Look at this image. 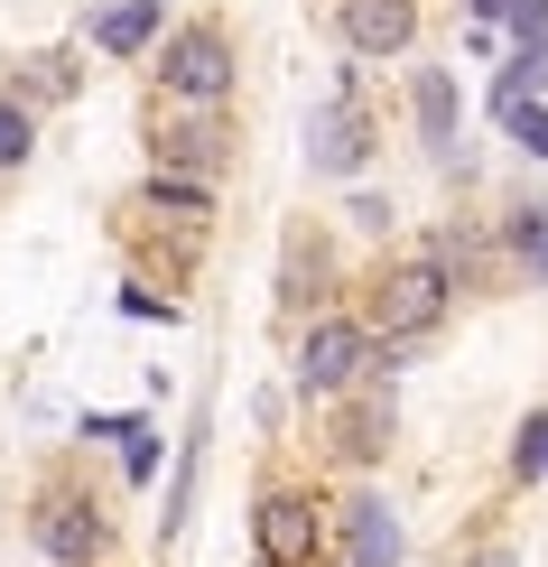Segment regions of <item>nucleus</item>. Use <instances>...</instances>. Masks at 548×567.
Returning a JSON list of instances; mask_svg holds the SVG:
<instances>
[{
  "mask_svg": "<svg viewBox=\"0 0 548 567\" xmlns=\"http://www.w3.org/2000/svg\"><path fill=\"white\" fill-rule=\"evenodd\" d=\"M38 549L56 558V567H93L112 549V522H103V503H93L84 484H56V493H38Z\"/></svg>",
  "mask_w": 548,
  "mask_h": 567,
  "instance_id": "7",
  "label": "nucleus"
},
{
  "mask_svg": "<svg viewBox=\"0 0 548 567\" xmlns=\"http://www.w3.org/2000/svg\"><path fill=\"white\" fill-rule=\"evenodd\" d=\"M335 539H344V567H400V522H391V503H372V493L344 503Z\"/></svg>",
  "mask_w": 548,
  "mask_h": 567,
  "instance_id": "10",
  "label": "nucleus"
},
{
  "mask_svg": "<svg viewBox=\"0 0 548 567\" xmlns=\"http://www.w3.org/2000/svg\"><path fill=\"white\" fill-rule=\"evenodd\" d=\"M325 298H335V261H325L317 233H298V243L279 251V317H289V307H298V317H317Z\"/></svg>",
  "mask_w": 548,
  "mask_h": 567,
  "instance_id": "9",
  "label": "nucleus"
},
{
  "mask_svg": "<svg viewBox=\"0 0 548 567\" xmlns=\"http://www.w3.org/2000/svg\"><path fill=\"white\" fill-rule=\"evenodd\" d=\"M335 38L363 65H381V56H400L418 38V0H335Z\"/></svg>",
  "mask_w": 548,
  "mask_h": 567,
  "instance_id": "8",
  "label": "nucleus"
},
{
  "mask_svg": "<svg viewBox=\"0 0 548 567\" xmlns=\"http://www.w3.org/2000/svg\"><path fill=\"white\" fill-rule=\"evenodd\" d=\"M410 112H418V140H427V150H456V75H446V65L410 75Z\"/></svg>",
  "mask_w": 548,
  "mask_h": 567,
  "instance_id": "13",
  "label": "nucleus"
},
{
  "mask_svg": "<svg viewBox=\"0 0 548 567\" xmlns=\"http://www.w3.org/2000/svg\"><path fill=\"white\" fill-rule=\"evenodd\" d=\"M232 150H242V140H232L224 103H168V93H158V112H149V168H158V177L224 186Z\"/></svg>",
  "mask_w": 548,
  "mask_h": 567,
  "instance_id": "2",
  "label": "nucleus"
},
{
  "mask_svg": "<svg viewBox=\"0 0 548 567\" xmlns=\"http://www.w3.org/2000/svg\"><path fill=\"white\" fill-rule=\"evenodd\" d=\"M493 122H503V131H511V140H520L530 158H548V103H503Z\"/></svg>",
  "mask_w": 548,
  "mask_h": 567,
  "instance_id": "19",
  "label": "nucleus"
},
{
  "mask_svg": "<svg viewBox=\"0 0 548 567\" xmlns=\"http://www.w3.org/2000/svg\"><path fill=\"white\" fill-rule=\"evenodd\" d=\"M503 19H511V38H548V0H503Z\"/></svg>",
  "mask_w": 548,
  "mask_h": 567,
  "instance_id": "21",
  "label": "nucleus"
},
{
  "mask_svg": "<svg viewBox=\"0 0 548 567\" xmlns=\"http://www.w3.org/2000/svg\"><path fill=\"white\" fill-rule=\"evenodd\" d=\"M465 10H474V19H484V29H493V19H503V0H465Z\"/></svg>",
  "mask_w": 548,
  "mask_h": 567,
  "instance_id": "23",
  "label": "nucleus"
},
{
  "mask_svg": "<svg viewBox=\"0 0 548 567\" xmlns=\"http://www.w3.org/2000/svg\"><path fill=\"white\" fill-rule=\"evenodd\" d=\"M363 382H381L372 326L363 317H317V326H307V344H298V391L307 400H344V391H363Z\"/></svg>",
  "mask_w": 548,
  "mask_h": 567,
  "instance_id": "4",
  "label": "nucleus"
},
{
  "mask_svg": "<svg viewBox=\"0 0 548 567\" xmlns=\"http://www.w3.org/2000/svg\"><path fill=\"white\" fill-rule=\"evenodd\" d=\"M84 437H122V475H131V484H149L158 465H168V437H158L149 419H103V410H93Z\"/></svg>",
  "mask_w": 548,
  "mask_h": 567,
  "instance_id": "14",
  "label": "nucleus"
},
{
  "mask_svg": "<svg viewBox=\"0 0 548 567\" xmlns=\"http://www.w3.org/2000/svg\"><path fill=\"white\" fill-rule=\"evenodd\" d=\"M381 437H391V391L381 382H372V400H344V410L325 419V456H344V465H372Z\"/></svg>",
  "mask_w": 548,
  "mask_h": 567,
  "instance_id": "11",
  "label": "nucleus"
},
{
  "mask_svg": "<svg viewBox=\"0 0 548 567\" xmlns=\"http://www.w3.org/2000/svg\"><path fill=\"white\" fill-rule=\"evenodd\" d=\"M168 38V10L158 0H112V10H93V47L103 56H139V47Z\"/></svg>",
  "mask_w": 548,
  "mask_h": 567,
  "instance_id": "12",
  "label": "nucleus"
},
{
  "mask_svg": "<svg viewBox=\"0 0 548 567\" xmlns=\"http://www.w3.org/2000/svg\"><path fill=\"white\" fill-rule=\"evenodd\" d=\"M539 93H548V38H511L503 75H493V112L503 103H539Z\"/></svg>",
  "mask_w": 548,
  "mask_h": 567,
  "instance_id": "16",
  "label": "nucleus"
},
{
  "mask_svg": "<svg viewBox=\"0 0 548 567\" xmlns=\"http://www.w3.org/2000/svg\"><path fill=\"white\" fill-rule=\"evenodd\" d=\"M446 298H456V289H446V270L427 261V251L391 261V270H381L372 289H363V326H372V353H381V372H391V363H410V353H418L427 336H437Z\"/></svg>",
  "mask_w": 548,
  "mask_h": 567,
  "instance_id": "1",
  "label": "nucleus"
},
{
  "mask_svg": "<svg viewBox=\"0 0 548 567\" xmlns=\"http://www.w3.org/2000/svg\"><path fill=\"white\" fill-rule=\"evenodd\" d=\"M511 475H530V484H548V410H530V419H520V446H511Z\"/></svg>",
  "mask_w": 548,
  "mask_h": 567,
  "instance_id": "17",
  "label": "nucleus"
},
{
  "mask_svg": "<svg viewBox=\"0 0 548 567\" xmlns=\"http://www.w3.org/2000/svg\"><path fill=\"white\" fill-rule=\"evenodd\" d=\"M325 549V503L307 484H270L251 503V558L260 567H317Z\"/></svg>",
  "mask_w": 548,
  "mask_h": 567,
  "instance_id": "6",
  "label": "nucleus"
},
{
  "mask_svg": "<svg viewBox=\"0 0 548 567\" xmlns=\"http://www.w3.org/2000/svg\"><path fill=\"white\" fill-rule=\"evenodd\" d=\"M149 75H158L168 103H224L232 93V38L214 19H186V29H168L149 47Z\"/></svg>",
  "mask_w": 548,
  "mask_h": 567,
  "instance_id": "3",
  "label": "nucleus"
},
{
  "mask_svg": "<svg viewBox=\"0 0 548 567\" xmlns=\"http://www.w3.org/2000/svg\"><path fill=\"white\" fill-rule=\"evenodd\" d=\"M29 150H38V122H29V103H0V177H10Z\"/></svg>",
  "mask_w": 548,
  "mask_h": 567,
  "instance_id": "18",
  "label": "nucleus"
},
{
  "mask_svg": "<svg viewBox=\"0 0 548 567\" xmlns=\"http://www.w3.org/2000/svg\"><path fill=\"white\" fill-rule=\"evenodd\" d=\"M122 317H149V326H168V317H177V307H168V298H158V289H139V279H131V289H122Z\"/></svg>",
  "mask_w": 548,
  "mask_h": 567,
  "instance_id": "20",
  "label": "nucleus"
},
{
  "mask_svg": "<svg viewBox=\"0 0 548 567\" xmlns=\"http://www.w3.org/2000/svg\"><path fill=\"white\" fill-rule=\"evenodd\" d=\"M139 205H149V215H168V224H186V233H205L214 224V186H196V177H139Z\"/></svg>",
  "mask_w": 548,
  "mask_h": 567,
  "instance_id": "15",
  "label": "nucleus"
},
{
  "mask_svg": "<svg viewBox=\"0 0 548 567\" xmlns=\"http://www.w3.org/2000/svg\"><path fill=\"white\" fill-rule=\"evenodd\" d=\"M465 567H520V558H511V549H503V539H484V549H474V558H465Z\"/></svg>",
  "mask_w": 548,
  "mask_h": 567,
  "instance_id": "22",
  "label": "nucleus"
},
{
  "mask_svg": "<svg viewBox=\"0 0 548 567\" xmlns=\"http://www.w3.org/2000/svg\"><path fill=\"white\" fill-rule=\"evenodd\" d=\"M372 150H381L372 103H363V84L344 75L317 112H307V168H317V177H363V168H372Z\"/></svg>",
  "mask_w": 548,
  "mask_h": 567,
  "instance_id": "5",
  "label": "nucleus"
}]
</instances>
